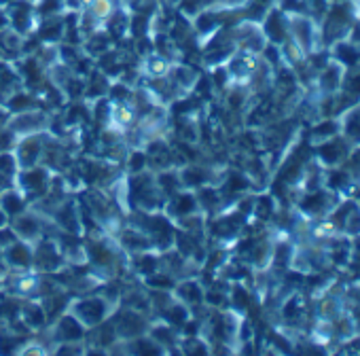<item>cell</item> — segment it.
<instances>
[{"mask_svg": "<svg viewBox=\"0 0 360 356\" xmlns=\"http://www.w3.org/2000/svg\"><path fill=\"white\" fill-rule=\"evenodd\" d=\"M352 151V145L341 136H335L327 143H320L318 145V155L316 159L325 165V168H339L347 161V155Z\"/></svg>", "mask_w": 360, "mask_h": 356, "instance_id": "obj_1", "label": "cell"}, {"mask_svg": "<svg viewBox=\"0 0 360 356\" xmlns=\"http://www.w3.org/2000/svg\"><path fill=\"white\" fill-rule=\"evenodd\" d=\"M343 74H345V68L335 62L333 58L327 62L325 68H320L316 72V92L320 96H331V94H337L341 89V81H343Z\"/></svg>", "mask_w": 360, "mask_h": 356, "instance_id": "obj_2", "label": "cell"}]
</instances>
